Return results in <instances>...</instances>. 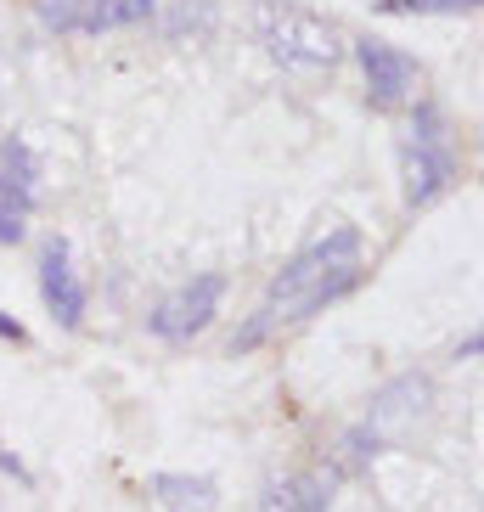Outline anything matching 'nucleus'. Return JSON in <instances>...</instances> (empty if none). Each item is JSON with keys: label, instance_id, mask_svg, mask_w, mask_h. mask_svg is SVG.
Listing matches in <instances>:
<instances>
[{"label": "nucleus", "instance_id": "1a4fd4ad", "mask_svg": "<svg viewBox=\"0 0 484 512\" xmlns=\"http://www.w3.org/2000/svg\"><path fill=\"white\" fill-rule=\"evenodd\" d=\"M406 400H428V377H400V383H389V389L378 394V406H372V434L378 428H389L394 417H406Z\"/></svg>", "mask_w": 484, "mask_h": 512}, {"label": "nucleus", "instance_id": "4468645a", "mask_svg": "<svg viewBox=\"0 0 484 512\" xmlns=\"http://www.w3.org/2000/svg\"><path fill=\"white\" fill-rule=\"evenodd\" d=\"M0 242H23V209L0 197Z\"/></svg>", "mask_w": 484, "mask_h": 512}, {"label": "nucleus", "instance_id": "20e7f679", "mask_svg": "<svg viewBox=\"0 0 484 512\" xmlns=\"http://www.w3.org/2000/svg\"><path fill=\"white\" fill-rule=\"evenodd\" d=\"M355 57L366 68V85H372V102L378 107H400L417 91V62L406 51L383 46V40H355Z\"/></svg>", "mask_w": 484, "mask_h": 512}, {"label": "nucleus", "instance_id": "f257e3e1", "mask_svg": "<svg viewBox=\"0 0 484 512\" xmlns=\"http://www.w3.org/2000/svg\"><path fill=\"white\" fill-rule=\"evenodd\" d=\"M355 254H361V231H355V226H338L333 237H321L316 248H304L288 271L276 276V282H271V299L259 304V316L276 327V321H304V316H316L321 304L344 299L349 287L361 282V265H355Z\"/></svg>", "mask_w": 484, "mask_h": 512}, {"label": "nucleus", "instance_id": "9d476101", "mask_svg": "<svg viewBox=\"0 0 484 512\" xmlns=\"http://www.w3.org/2000/svg\"><path fill=\"white\" fill-rule=\"evenodd\" d=\"M152 0H96V34L102 29H124V23H147Z\"/></svg>", "mask_w": 484, "mask_h": 512}, {"label": "nucleus", "instance_id": "2eb2a0df", "mask_svg": "<svg viewBox=\"0 0 484 512\" xmlns=\"http://www.w3.org/2000/svg\"><path fill=\"white\" fill-rule=\"evenodd\" d=\"M0 338H12V344H23V338H29V332L17 327V321H12V316H0Z\"/></svg>", "mask_w": 484, "mask_h": 512}, {"label": "nucleus", "instance_id": "7ed1b4c3", "mask_svg": "<svg viewBox=\"0 0 484 512\" xmlns=\"http://www.w3.org/2000/svg\"><path fill=\"white\" fill-rule=\"evenodd\" d=\"M220 293H226V282H220V276H197V282H186L175 299L158 304L152 332H158V338H169V344H186V338H197V332L214 321V304H220Z\"/></svg>", "mask_w": 484, "mask_h": 512}, {"label": "nucleus", "instance_id": "9b49d317", "mask_svg": "<svg viewBox=\"0 0 484 512\" xmlns=\"http://www.w3.org/2000/svg\"><path fill=\"white\" fill-rule=\"evenodd\" d=\"M34 12H40V23L46 29H74V17H79V0H34Z\"/></svg>", "mask_w": 484, "mask_h": 512}, {"label": "nucleus", "instance_id": "39448f33", "mask_svg": "<svg viewBox=\"0 0 484 512\" xmlns=\"http://www.w3.org/2000/svg\"><path fill=\"white\" fill-rule=\"evenodd\" d=\"M40 293H46L51 316H57L62 327H79V321H85V287H79L74 265H68V242L62 237L46 242V259H40Z\"/></svg>", "mask_w": 484, "mask_h": 512}, {"label": "nucleus", "instance_id": "f8f14e48", "mask_svg": "<svg viewBox=\"0 0 484 512\" xmlns=\"http://www.w3.org/2000/svg\"><path fill=\"white\" fill-rule=\"evenodd\" d=\"M479 0H383V12H473Z\"/></svg>", "mask_w": 484, "mask_h": 512}, {"label": "nucleus", "instance_id": "6e6552de", "mask_svg": "<svg viewBox=\"0 0 484 512\" xmlns=\"http://www.w3.org/2000/svg\"><path fill=\"white\" fill-rule=\"evenodd\" d=\"M29 192H34V158L23 141H6L0 147V197L29 214Z\"/></svg>", "mask_w": 484, "mask_h": 512}, {"label": "nucleus", "instance_id": "0eeeda50", "mask_svg": "<svg viewBox=\"0 0 484 512\" xmlns=\"http://www.w3.org/2000/svg\"><path fill=\"white\" fill-rule=\"evenodd\" d=\"M152 496L169 512H214V479H186V473H158Z\"/></svg>", "mask_w": 484, "mask_h": 512}, {"label": "nucleus", "instance_id": "ddd939ff", "mask_svg": "<svg viewBox=\"0 0 484 512\" xmlns=\"http://www.w3.org/2000/svg\"><path fill=\"white\" fill-rule=\"evenodd\" d=\"M265 332H271V321H265V316L254 310V321H248V327H242L237 338H231V355H248L254 344H265Z\"/></svg>", "mask_w": 484, "mask_h": 512}, {"label": "nucleus", "instance_id": "423d86ee", "mask_svg": "<svg viewBox=\"0 0 484 512\" xmlns=\"http://www.w3.org/2000/svg\"><path fill=\"white\" fill-rule=\"evenodd\" d=\"M456 181V164L445 147H423V141H411L406 147V203H434L445 186Z\"/></svg>", "mask_w": 484, "mask_h": 512}, {"label": "nucleus", "instance_id": "f03ea898", "mask_svg": "<svg viewBox=\"0 0 484 512\" xmlns=\"http://www.w3.org/2000/svg\"><path fill=\"white\" fill-rule=\"evenodd\" d=\"M254 29L265 40L276 62L288 68H333L338 62V29L321 23L310 12H293V6H259L254 12Z\"/></svg>", "mask_w": 484, "mask_h": 512}]
</instances>
